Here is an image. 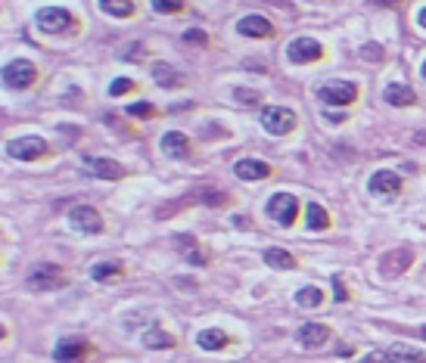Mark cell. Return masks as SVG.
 <instances>
[{
  "mask_svg": "<svg viewBox=\"0 0 426 363\" xmlns=\"http://www.w3.org/2000/svg\"><path fill=\"white\" fill-rule=\"evenodd\" d=\"M128 115H134V118H153L156 106L153 103H134V106H128Z\"/></svg>",
  "mask_w": 426,
  "mask_h": 363,
  "instance_id": "f546056e",
  "label": "cell"
},
{
  "mask_svg": "<svg viewBox=\"0 0 426 363\" xmlns=\"http://www.w3.org/2000/svg\"><path fill=\"white\" fill-rule=\"evenodd\" d=\"M237 100H240V103H258V93H243V90H237Z\"/></svg>",
  "mask_w": 426,
  "mask_h": 363,
  "instance_id": "d590c367",
  "label": "cell"
},
{
  "mask_svg": "<svg viewBox=\"0 0 426 363\" xmlns=\"http://www.w3.org/2000/svg\"><path fill=\"white\" fill-rule=\"evenodd\" d=\"M295 338H299L302 348H308V351H314V348H324L330 338V329L321 323H305L299 326V332H295Z\"/></svg>",
  "mask_w": 426,
  "mask_h": 363,
  "instance_id": "8fae6325",
  "label": "cell"
},
{
  "mask_svg": "<svg viewBox=\"0 0 426 363\" xmlns=\"http://www.w3.org/2000/svg\"><path fill=\"white\" fill-rule=\"evenodd\" d=\"M321 301H324V292L317 286H305L295 292V304L299 308H321Z\"/></svg>",
  "mask_w": 426,
  "mask_h": 363,
  "instance_id": "7402d4cb",
  "label": "cell"
},
{
  "mask_svg": "<svg viewBox=\"0 0 426 363\" xmlns=\"http://www.w3.org/2000/svg\"><path fill=\"white\" fill-rule=\"evenodd\" d=\"M327 118H330V121H342L345 115H342V112H327Z\"/></svg>",
  "mask_w": 426,
  "mask_h": 363,
  "instance_id": "8d00e7d4",
  "label": "cell"
},
{
  "mask_svg": "<svg viewBox=\"0 0 426 363\" xmlns=\"http://www.w3.org/2000/svg\"><path fill=\"white\" fill-rule=\"evenodd\" d=\"M423 78H426V62H423Z\"/></svg>",
  "mask_w": 426,
  "mask_h": 363,
  "instance_id": "60d3db41",
  "label": "cell"
},
{
  "mask_svg": "<svg viewBox=\"0 0 426 363\" xmlns=\"http://www.w3.org/2000/svg\"><path fill=\"white\" fill-rule=\"evenodd\" d=\"M386 103L389 106H414L417 103V93L404 84H389L386 87Z\"/></svg>",
  "mask_w": 426,
  "mask_h": 363,
  "instance_id": "ac0fdd59",
  "label": "cell"
},
{
  "mask_svg": "<svg viewBox=\"0 0 426 363\" xmlns=\"http://www.w3.org/2000/svg\"><path fill=\"white\" fill-rule=\"evenodd\" d=\"M373 4H386L389 6V4H399V0H373Z\"/></svg>",
  "mask_w": 426,
  "mask_h": 363,
  "instance_id": "f35d334b",
  "label": "cell"
},
{
  "mask_svg": "<svg viewBox=\"0 0 426 363\" xmlns=\"http://www.w3.org/2000/svg\"><path fill=\"white\" fill-rule=\"evenodd\" d=\"M134 90V81L131 78H115V81L109 84V97H125V93Z\"/></svg>",
  "mask_w": 426,
  "mask_h": 363,
  "instance_id": "f1b7e54d",
  "label": "cell"
},
{
  "mask_svg": "<svg viewBox=\"0 0 426 363\" xmlns=\"http://www.w3.org/2000/svg\"><path fill=\"white\" fill-rule=\"evenodd\" d=\"M420 338H426V326H423V329H420Z\"/></svg>",
  "mask_w": 426,
  "mask_h": 363,
  "instance_id": "ab89813d",
  "label": "cell"
},
{
  "mask_svg": "<svg viewBox=\"0 0 426 363\" xmlns=\"http://www.w3.org/2000/svg\"><path fill=\"white\" fill-rule=\"evenodd\" d=\"M386 360L389 363H426V357L420 351H414V348H408V345H392V348H386Z\"/></svg>",
  "mask_w": 426,
  "mask_h": 363,
  "instance_id": "e0dca14e",
  "label": "cell"
},
{
  "mask_svg": "<svg viewBox=\"0 0 426 363\" xmlns=\"http://www.w3.org/2000/svg\"><path fill=\"white\" fill-rule=\"evenodd\" d=\"M234 174L240 180H265L271 174V165L262 162V158H240L234 165Z\"/></svg>",
  "mask_w": 426,
  "mask_h": 363,
  "instance_id": "4fadbf2b",
  "label": "cell"
},
{
  "mask_svg": "<svg viewBox=\"0 0 426 363\" xmlns=\"http://www.w3.org/2000/svg\"><path fill=\"white\" fill-rule=\"evenodd\" d=\"M237 32L246 34V38H271L274 28H271V22L265 16H246V19L237 22Z\"/></svg>",
  "mask_w": 426,
  "mask_h": 363,
  "instance_id": "9a60e30c",
  "label": "cell"
},
{
  "mask_svg": "<svg viewBox=\"0 0 426 363\" xmlns=\"http://www.w3.org/2000/svg\"><path fill=\"white\" fill-rule=\"evenodd\" d=\"M268 214L280 224V227H293L295 214H299V202H295V196H290V193H277L268 199Z\"/></svg>",
  "mask_w": 426,
  "mask_h": 363,
  "instance_id": "5b68a950",
  "label": "cell"
},
{
  "mask_svg": "<svg viewBox=\"0 0 426 363\" xmlns=\"http://www.w3.org/2000/svg\"><path fill=\"white\" fill-rule=\"evenodd\" d=\"M153 75L162 87H171V84H184V75H178L175 69H168V62H156L153 65Z\"/></svg>",
  "mask_w": 426,
  "mask_h": 363,
  "instance_id": "603a6c76",
  "label": "cell"
},
{
  "mask_svg": "<svg viewBox=\"0 0 426 363\" xmlns=\"http://www.w3.org/2000/svg\"><path fill=\"white\" fill-rule=\"evenodd\" d=\"M153 10L156 13H178V10H184V0H153Z\"/></svg>",
  "mask_w": 426,
  "mask_h": 363,
  "instance_id": "4dcf8cb0",
  "label": "cell"
},
{
  "mask_svg": "<svg viewBox=\"0 0 426 363\" xmlns=\"http://www.w3.org/2000/svg\"><path fill=\"white\" fill-rule=\"evenodd\" d=\"M408 264H411V252L401 249L399 255H386V258H382V273H386V277H392V273H401Z\"/></svg>",
  "mask_w": 426,
  "mask_h": 363,
  "instance_id": "44dd1931",
  "label": "cell"
},
{
  "mask_svg": "<svg viewBox=\"0 0 426 363\" xmlns=\"http://www.w3.org/2000/svg\"><path fill=\"white\" fill-rule=\"evenodd\" d=\"M100 10H103L106 16L128 19L134 13V0H100Z\"/></svg>",
  "mask_w": 426,
  "mask_h": 363,
  "instance_id": "ffe728a7",
  "label": "cell"
},
{
  "mask_svg": "<svg viewBox=\"0 0 426 363\" xmlns=\"http://www.w3.org/2000/svg\"><path fill=\"white\" fill-rule=\"evenodd\" d=\"M28 289H34V292H50V289H60L62 282H66V273L60 270L56 264H34L32 270H28Z\"/></svg>",
  "mask_w": 426,
  "mask_h": 363,
  "instance_id": "6da1fadb",
  "label": "cell"
},
{
  "mask_svg": "<svg viewBox=\"0 0 426 363\" xmlns=\"http://www.w3.org/2000/svg\"><path fill=\"white\" fill-rule=\"evenodd\" d=\"M162 152L168 158H187L190 156V140H187L180 130H168V134L162 137Z\"/></svg>",
  "mask_w": 426,
  "mask_h": 363,
  "instance_id": "5bb4252c",
  "label": "cell"
},
{
  "mask_svg": "<svg viewBox=\"0 0 426 363\" xmlns=\"http://www.w3.org/2000/svg\"><path fill=\"white\" fill-rule=\"evenodd\" d=\"M361 363H389V360H386V354H382V351H377V354H367Z\"/></svg>",
  "mask_w": 426,
  "mask_h": 363,
  "instance_id": "e575fe53",
  "label": "cell"
},
{
  "mask_svg": "<svg viewBox=\"0 0 426 363\" xmlns=\"http://www.w3.org/2000/svg\"><path fill=\"white\" fill-rule=\"evenodd\" d=\"M34 81H38V71L28 60H13L4 65V84L10 90H28Z\"/></svg>",
  "mask_w": 426,
  "mask_h": 363,
  "instance_id": "3957f363",
  "label": "cell"
},
{
  "mask_svg": "<svg viewBox=\"0 0 426 363\" xmlns=\"http://www.w3.org/2000/svg\"><path fill=\"white\" fill-rule=\"evenodd\" d=\"M38 28L44 34H66L75 28V16H72L69 10H62V6H47V10L38 13Z\"/></svg>",
  "mask_w": 426,
  "mask_h": 363,
  "instance_id": "7a4b0ae2",
  "label": "cell"
},
{
  "mask_svg": "<svg viewBox=\"0 0 426 363\" xmlns=\"http://www.w3.org/2000/svg\"><path fill=\"white\" fill-rule=\"evenodd\" d=\"M305 224H308V230H327L330 227V217H327V212H324L321 205H317V202H312V205H308Z\"/></svg>",
  "mask_w": 426,
  "mask_h": 363,
  "instance_id": "d4e9b609",
  "label": "cell"
},
{
  "mask_svg": "<svg viewBox=\"0 0 426 363\" xmlns=\"http://www.w3.org/2000/svg\"><path fill=\"white\" fill-rule=\"evenodd\" d=\"M69 224L78 230V233H100L103 230V217H100L97 208L91 205H75L69 212Z\"/></svg>",
  "mask_w": 426,
  "mask_h": 363,
  "instance_id": "ba28073f",
  "label": "cell"
},
{
  "mask_svg": "<svg viewBox=\"0 0 426 363\" xmlns=\"http://www.w3.org/2000/svg\"><path fill=\"white\" fill-rule=\"evenodd\" d=\"M333 282H336V301H345V299H349V289L342 286V280H339V277Z\"/></svg>",
  "mask_w": 426,
  "mask_h": 363,
  "instance_id": "836d02e7",
  "label": "cell"
},
{
  "mask_svg": "<svg viewBox=\"0 0 426 363\" xmlns=\"http://www.w3.org/2000/svg\"><path fill=\"white\" fill-rule=\"evenodd\" d=\"M262 128L268 130V134H290V130L295 128V112L286 106H265L262 109Z\"/></svg>",
  "mask_w": 426,
  "mask_h": 363,
  "instance_id": "277c9868",
  "label": "cell"
},
{
  "mask_svg": "<svg viewBox=\"0 0 426 363\" xmlns=\"http://www.w3.org/2000/svg\"><path fill=\"white\" fill-rule=\"evenodd\" d=\"M286 56H290V62H295V65H308V62L321 60L324 47L314 38H295L290 47H286Z\"/></svg>",
  "mask_w": 426,
  "mask_h": 363,
  "instance_id": "9c48e42d",
  "label": "cell"
},
{
  "mask_svg": "<svg viewBox=\"0 0 426 363\" xmlns=\"http://www.w3.org/2000/svg\"><path fill=\"white\" fill-rule=\"evenodd\" d=\"M197 345L202 351H221V348L227 345V336L221 329H202L197 336Z\"/></svg>",
  "mask_w": 426,
  "mask_h": 363,
  "instance_id": "d6986e66",
  "label": "cell"
},
{
  "mask_svg": "<svg viewBox=\"0 0 426 363\" xmlns=\"http://www.w3.org/2000/svg\"><path fill=\"white\" fill-rule=\"evenodd\" d=\"M401 186V177L395 171H377L371 177V190L377 193V196H389V193H395Z\"/></svg>",
  "mask_w": 426,
  "mask_h": 363,
  "instance_id": "2e32d148",
  "label": "cell"
},
{
  "mask_svg": "<svg viewBox=\"0 0 426 363\" xmlns=\"http://www.w3.org/2000/svg\"><path fill=\"white\" fill-rule=\"evenodd\" d=\"M6 152L13 158H19V162H34V158L47 156V140H41V137H16V140H10Z\"/></svg>",
  "mask_w": 426,
  "mask_h": 363,
  "instance_id": "8992f818",
  "label": "cell"
},
{
  "mask_svg": "<svg viewBox=\"0 0 426 363\" xmlns=\"http://www.w3.org/2000/svg\"><path fill=\"white\" fill-rule=\"evenodd\" d=\"M140 342L147 345V348H171V345H175V338H171V336H165L162 329H156V326H153V329H147V332H143V338H140Z\"/></svg>",
  "mask_w": 426,
  "mask_h": 363,
  "instance_id": "484cf974",
  "label": "cell"
},
{
  "mask_svg": "<svg viewBox=\"0 0 426 363\" xmlns=\"http://www.w3.org/2000/svg\"><path fill=\"white\" fill-rule=\"evenodd\" d=\"M84 171L93 174V177H103V180H119L125 174V168L119 162H112V158H93V156L84 158Z\"/></svg>",
  "mask_w": 426,
  "mask_h": 363,
  "instance_id": "7c38bea8",
  "label": "cell"
},
{
  "mask_svg": "<svg viewBox=\"0 0 426 363\" xmlns=\"http://www.w3.org/2000/svg\"><path fill=\"white\" fill-rule=\"evenodd\" d=\"M265 261H268L271 267H277V270H290V267H295V258L284 249H268L265 252Z\"/></svg>",
  "mask_w": 426,
  "mask_h": 363,
  "instance_id": "cb8c5ba5",
  "label": "cell"
},
{
  "mask_svg": "<svg viewBox=\"0 0 426 363\" xmlns=\"http://www.w3.org/2000/svg\"><path fill=\"white\" fill-rule=\"evenodd\" d=\"M361 56H364V60H382V50L377 43H364V47H361Z\"/></svg>",
  "mask_w": 426,
  "mask_h": 363,
  "instance_id": "d6a6232c",
  "label": "cell"
},
{
  "mask_svg": "<svg viewBox=\"0 0 426 363\" xmlns=\"http://www.w3.org/2000/svg\"><path fill=\"white\" fill-rule=\"evenodd\" d=\"M119 273H121V264H115V261H106V264H93L91 267L93 280H109V277H119Z\"/></svg>",
  "mask_w": 426,
  "mask_h": 363,
  "instance_id": "4316f807",
  "label": "cell"
},
{
  "mask_svg": "<svg viewBox=\"0 0 426 363\" xmlns=\"http://www.w3.org/2000/svg\"><path fill=\"white\" fill-rule=\"evenodd\" d=\"M417 22H420V25L426 28V6H423V10H420V13H417Z\"/></svg>",
  "mask_w": 426,
  "mask_h": 363,
  "instance_id": "74e56055",
  "label": "cell"
},
{
  "mask_svg": "<svg viewBox=\"0 0 426 363\" xmlns=\"http://www.w3.org/2000/svg\"><path fill=\"white\" fill-rule=\"evenodd\" d=\"M88 351H91L88 338H60L53 357L60 363H81L84 357H88Z\"/></svg>",
  "mask_w": 426,
  "mask_h": 363,
  "instance_id": "30bf717a",
  "label": "cell"
},
{
  "mask_svg": "<svg viewBox=\"0 0 426 363\" xmlns=\"http://www.w3.org/2000/svg\"><path fill=\"white\" fill-rule=\"evenodd\" d=\"M317 97H321V103L327 106H349L352 100L358 97V87L352 81H327L317 90Z\"/></svg>",
  "mask_w": 426,
  "mask_h": 363,
  "instance_id": "52a82bcc",
  "label": "cell"
},
{
  "mask_svg": "<svg viewBox=\"0 0 426 363\" xmlns=\"http://www.w3.org/2000/svg\"><path fill=\"white\" fill-rule=\"evenodd\" d=\"M184 41H187V43H197V47H206V43H208V34L202 32V28H190V32L184 34Z\"/></svg>",
  "mask_w": 426,
  "mask_h": 363,
  "instance_id": "1f68e13d",
  "label": "cell"
},
{
  "mask_svg": "<svg viewBox=\"0 0 426 363\" xmlns=\"http://www.w3.org/2000/svg\"><path fill=\"white\" fill-rule=\"evenodd\" d=\"M178 245L187 252V258H190V261H197V264H202V261H206V255H202V252L197 249V245H193V239H190V236H178Z\"/></svg>",
  "mask_w": 426,
  "mask_h": 363,
  "instance_id": "83f0119b",
  "label": "cell"
}]
</instances>
